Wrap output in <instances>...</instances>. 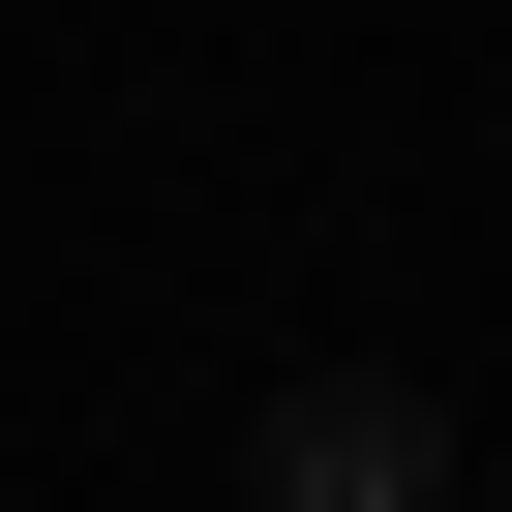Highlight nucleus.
Returning a JSON list of instances; mask_svg holds the SVG:
<instances>
[{"label":"nucleus","instance_id":"2","mask_svg":"<svg viewBox=\"0 0 512 512\" xmlns=\"http://www.w3.org/2000/svg\"><path fill=\"white\" fill-rule=\"evenodd\" d=\"M452 512H482V482H452Z\"/></svg>","mask_w":512,"mask_h":512},{"label":"nucleus","instance_id":"1","mask_svg":"<svg viewBox=\"0 0 512 512\" xmlns=\"http://www.w3.org/2000/svg\"><path fill=\"white\" fill-rule=\"evenodd\" d=\"M241 512H452V392L422 362H302L241 422Z\"/></svg>","mask_w":512,"mask_h":512}]
</instances>
